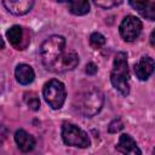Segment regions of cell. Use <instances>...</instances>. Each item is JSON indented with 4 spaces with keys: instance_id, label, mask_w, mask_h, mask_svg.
Returning a JSON list of instances; mask_svg holds the SVG:
<instances>
[{
    "instance_id": "1",
    "label": "cell",
    "mask_w": 155,
    "mask_h": 155,
    "mask_svg": "<svg viewBox=\"0 0 155 155\" xmlns=\"http://www.w3.org/2000/svg\"><path fill=\"white\" fill-rule=\"evenodd\" d=\"M104 103V94L97 87H90L75 98V109L85 117H91L98 114Z\"/></svg>"
},
{
    "instance_id": "2",
    "label": "cell",
    "mask_w": 155,
    "mask_h": 155,
    "mask_svg": "<svg viewBox=\"0 0 155 155\" xmlns=\"http://www.w3.org/2000/svg\"><path fill=\"white\" fill-rule=\"evenodd\" d=\"M110 81L115 90L122 96L130 93V70L127 63V54L125 52H117L114 57L113 69L110 73Z\"/></svg>"
},
{
    "instance_id": "3",
    "label": "cell",
    "mask_w": 155,
    "mask_h": 155,
    "mask_svg": "<svg viewBox=\"0 0 155 155\" xmlns=\"http://www.w3.org/2000/svg\"><path fill=\"white\" fill-rule=\"evenodd\" d=\"M65 39L62 35H51L40 46L41 62L47 70L51 71L54 63L64 53Z\"/></svg>"
},
{
    "instance_id": "4",
    "label": "cell",
    "mask_w": 155,
    "mask_h": 155,
    "mask_svg": "<svg viewBox=\"0 0 155 155\" xmlns=\"http://www.w3.org/2000/svg\"><path fill=\"white\" fill-rule=\"evenodd\" d=\"M42 94L46 103L52 109H61L65 101V87L63 82L57 79L48 80L42 88Z\"/></svg>"
},
{
    "instance_id": "5",
    "label": "cell",
    "mask_w": 155,
    "mask_h": 155,
    "mask_svg": "<svg viewBox=\"0 0 155 155\" xmlns=\"http://www.w3.org/2000/svg\"><path fill=\"white\" fill-rule=\"evenodd\" d=\"M62 139L67 145L78 147V148H88L91 145V140L88 134L81 130L79 126L64 122L62 126Z\"/></svg>"
},
{
    "instance_id": "6",
    "label": "cell",
    "mask_w": 155,
    "mask_h": 155,
    "mask_svg": "<svg viewBox=\"0 0 155 155\" xmlns=\"http://www.w3.org/2000/svg\"><path fill=\"white\" fill-rule=\"evenodd\" d=\"M142 28H143V24H142L140 19H138L136 16L130 15L122 19V22L119 27V31H120L121 38L125 41L132 42L140 35Z\"/></svg>"
},
{
    "instance_id": "7",
    "label": "cell",
    "mask_w": 155,
    "mask_h": 155,
    "mask_svg": "<svg viewBox=\"0 0 155 155\" xmlns=\"http://www.w3.org/2000/svg\"><path fill=\"white\" fill-rule=\"evenodd\" d=\"M79 64V56L75 51H68L64 52L61 58L54 63L51 71L53 73H65L69 70H73Z\"/></svg>"
},
{
    "instance_id": "8",
    "label": "cell",
    "mask_w": 155,
    "mask_h": 155,
    "mask_svg": "<svg viewBox=\"0 0 155 155\" xmlns=\"http://www.w3.org/2000/svg\"><path fill=\"white\" fill-rule=\"evenodd\" d=\"M116 150L120 151L122 155H142V151L137 145L136 140L127 133H122L119 137Z\"/></svg>"
},
{
    "instance_id": "9",
    "label": "cell",
    "mask_w": 155,
    "mask_h": 155,
    "mask_svg": "<svg viewBox=\"0 0 155 155\" xmlns=\"http://www.w3.org/2000/svg\"><path fill=\"white\" fill-rule=\"evenodd\" d=\"M4 7L15 16H23L28 13L34 6L31 0H5L2 1Z\"/></svg>"
},
{
    "instance_id": "10",
    "label": "cell",
    "mask_w": 155,
    "mask_h": 155,
    "mask_svg": "<svg viewBox=\"0 0 155 155\" xmlns=\"http://www.w3.org/2000/svg\"><path fill=\"white\" fill-rule=\"evenodd\" d=\"M134 74L136 76L144 81V80H148L149 76L153 74L154 71V59L149 56H144L142 57L136 64H134Z\"/></svg>"
},
{
    "instance_id": "11",
    "label": "cell",
    "mask_w": 155,
    "mask_h": 155,
    "mask_svg": "<svg viewBox=\"0 0 155 155\" xmlns=\"http://www.w3.org/2000/svg\"><path fill=\"white\" fill-rule=\"evenodd\" d=\"M15 140L17 147L23 153H29L35 148V138L24 130H17L15 133Z\"/></svg>"
},
{
    "instance_id": "12",
    "label": "cell",
    "mask_w": 155,
    "mask_h": 155,
    "mask_svg": "<svg viewBox=\"0 0 155 155\" xmlns=\"http://www.w3.org/2000/svg\"><path fill=\"white\" fill-rule=\"evenodd\" d=\"M15 76H16V80L21 85H29L33 82V80L35 78V73L29 64L22 63V64H18L16 67Z\"/></svg>"
},
{
    "instance_id": "13",
    "label": "cell",
    "mask_w": 155,
    "mask_h": 155,
    "mask_svg": "<svg viewBox=\"0 0 155 155\" xmlns=\"http://www.w3.org/2000/svg\"><path fill=\"white\" fill-rule=\"evenodd\" d=\"M130 5L136 8L142 17L149 21L155 19V1H130Z\"/></svg>"
},
{
    "instance_id": "14",
    "label": "cell",
    "mask_w": 155,
    "mask_h": 155,
    "mask_svg": "<svg viewBox=\"0 0 155 155\" xmlns=\"http://www.w3.org/2000/svg\"><path fill=\"white\" fill-rule=\"evenodd\" d=\"M24 33H23V28L21 25H12L7 31H6V38L8 40V42L15 46V47H21V42L23 40Z\"/></svg>"
},
{
    "instance_id": "15",
    "label": "cell",
    "mask_w": 155,
    "mask_h": 155,
    "mask_svg": "<svg viewBox=\"0 0 155 155\" xmlns=\"http://www.w3.org/2000/svg\"><path fill=\"white\" fill-rule=\"evenodd\" d=\"M68 8L75 16H84L90 11V2L86 0L68 1Z\"/></svg>"
},
{
    "instance_id": "16",
    "label": "cell",
    "mask_w": 155,
    "mask_h": 155,
    "mask_svg": "<svg viewBox=\"0 0 155 155\" xmlns=\"http://www.w3.org/2000/svg\"><path fill=\"white\" fill-rule=\"evenodd\" d=\"M23 98H24L25 104L29 107V109L39 110V108H40V99H39V97H38V94L35 92H31V91L25 92Z\"/></svg>"
},
{
    "instance_id": "17",
    "label": "cell",
    "mask_w": 155,
    "mask_h": 155,
    "mask_svg": "<svg viewBox=\"0 0 155 155\" xmlns=\"http://www.w3.org/2000/svg\"><path fill=\"white\" fill-rule=\"evenodd\" d=\"M105 44V36L98 31H94L90 36V45L93 48H101Z\"/></svg>"
},
{
    "instance_id": "18",
    "label": "cell",
    "mask_w": 155,
    "mask_h": 155,
    "mask_svg": "<svg viewBox=\"0 0 155 155\" xmlns=\"http://www.w3.org/2000/svg\"><path fill=\"white\" fill-rule=\"evenodd\" d=\"M122 128H124V122H122V120H121L120 117H116V119H114V120L109 124L108 131H109L110 133H116V132L121 131Z\"/></svg>"
},
{
    "instance_id": "19",
    "label": "cell",
    "mask_w": 155,
    "mask_h": 155,
    "mask_svg": "<svg viewBox=\"0 0 155 155\" xmlns=\"http://www.w3.org/2000/svg\"><path fill=\"white\" fill-rule=\"evenodd\" d=\"M122 1H115V0H102V1H94V5L104 8V10H108L110 7H114L116 5H120Z\"/></svg>"
},
{
    "instance_id": "20",
    "label": "cell",
    "mask_w": 155,
    "mask_h": 155,
    "mask_svg": "<svg viewBox=\"0 0 155 155\" xmlns=\"http://www.w3.org/2000/svg\"><path fill=\"white\" fill-rule=\"evenodd\" d=\"M97 70H98V67H97L93 62H90V63H87L85 71H86L88 75H94V74L97 73Z\"/></svg>"
},
{
    "instance_id": "21",
    "label": "cell",
    "mask_w": 155,
    "mask_h": 155,
    "mask_svg": "<svg viewBox=\"0 0 155 155\" xmlns=\"http://www.w3.org/2000/svg\"><path fill=\"white\" fill-rule=\"evenodd\" d=\"M5 47V42H4V40H2V38L0 36V50H2Z\"/></svg>"
},
{
    "instance_id": "22",
    "label": "cell",
    "mask_w": 155,
    "mask_h": 155,
    "mask_svg": "<svg viewBox=\"0 0 155 155\" xmlns=\"http://www.w3.org/2000/svg\"><path fill=\"white\" fill-rule=\"evenodd\" d=\"M154 33H155V31L153 30V31H151V35H150V42H151L153 46H154Z\"/></svg>"
}]
</instances>
